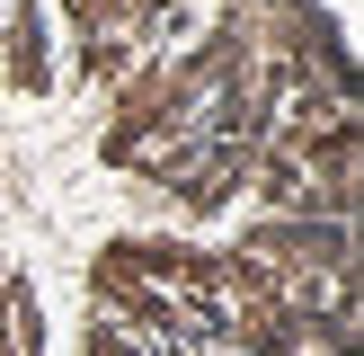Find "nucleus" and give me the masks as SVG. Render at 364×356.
<instances>
[{"label": "nucleus", "instance_id": "obj_1", "mask_svg": "<svg viewBox=\"0 0 364 356\" xmlns=\"http://www.w3.org/2000/svg\"><path fill=\"white\" fill-rule=\"evenodd\" d=\"M0 356H355L320 0H0Z\"/></svg>", "mask_w": 364, "mask_h": 356}]
</instances>
